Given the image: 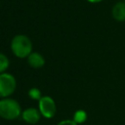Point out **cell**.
Here are the masks:
<instances>
[{"label":"cell","instance_id":"obj_11","mask_svg":"<svg viewBox=\"0 0 125 125\" xmlns=\"http://www.w3.org/2000/svg\"><path fill=\"white\" fill-rule=\"evenodd\" d=\"M57 125H78V124L75 123L73 119H63V120L60 121Z\"/></svg>","mask_w":125,"mask_h":125},{"label":"cell","instance_id":"obj_6","mask_svg":"<svg viewBox=\"0 0 125 125\" xmlns=\"http://www.w3.org/2000/svg\"><path fill=\"white\" fill-rule=\"evenodd\" d=\"M27 63L32 68H41L45 64V58L38 52H32L27 57Z\"/></svg>","mask_w":125,"mask_h":125},{"label":"cell","instance_id":"obj_7","mask_svg":"<svg viewBox=\"0 0 125 125\" xmlns=\"http://www.w3.org/2000/svg\"><path fill=\"white\" fill-rule=\"evenodd\" d=\"M111 16L116 21H125V2H117L111 9Z\"/></svg>","mask_w":125,"mask_h":125},{"label":"cell","instance_id":"obj_13","mask_svg":"<svg viewBox=\"0 0 125 125\" xmlns=\"http://www.w3.org/2000/svg\"><path fill=\"white\" fill-rule=\"evenodd\" d=\"M124 2H125V1H124Z\"/></svg>","mask_w":125,"mask_h":125},{"label":"cell","instance_id":"obj_9","mask_svg":"<svg viewBox=\"0 0 125 125\" xmlns=\"http://www.w3.org/2000/svg\"><path fill=\"white\" fill-rule=\"evenodd\" d=\"M9 66H10L9 58L5 54L0 53V74L6 72V70L9 68Z\"/></svg>","mask_w":125,"mask_h":125},{"label":"cell","instance_id":"obj_8","mask_svg":"<svg viewBox=\"0 0 125 125\" xmlns=\"http://www.w3.org/2000/svg\"><path fill=\"white\" fill-rule=\"evenodd\" d=\"M88 118V115H87V112L83 109H78L74 112L73 114V120L75 123L77 124H81V123H84Z\"/></svg>","mask_w":125,"mask_h":125},{"label":"cell","instance_id":"obj_2","mask_svg":"<svg viewBox=\"0 0 125 125\" xmlns=\"http://www.w3.org/2000/svg\"><path fill=\"white\" fill-rule=\"evenodd\" d=\"M21 107L20 103L12 98L0 100V117L5 120H15L21 116Z\"/></svg>","mask_w":125,"mask_h":125},{"label":"cell","instance_id":"obj_4","mask_svg":"<svg viewBox=\"0 0 125 125\" xmlns=\"http://www.w3.org/2000/svg\"><path fill=\"white\" fill-rule=\"evenodd\" d=\"M38 109L43 117L47 119L53 118L57 112L56 102L50 96H42L38 101Z\"/></svg>","mask_w":125,"mask_h":125},{"label":"cell","instance_id":"obj_12","mask_svg":"<svg viewBox=\"0 0 125 125\" xmlns=\"http://www.w3.org/2000/svg\"><path fill=\"white\" fill-rule=\"evenodd\" d=\"M89 3H92V4H96V3H100V2H102V1H104V0H87Z\"/></svg>","mask_w":125,"mask_h":125},{"label":"cell","instance_id":"obj_3","mask_svg":"<svg viewBox=\"0 0 125 125\" xmlns=\"http://www.w3.org/2000/svg\"><path fill=\"white\" fill-rule=\"evenodd\" d=\"M17 88V80L11 73L4 72L0 74V98H9L14 94Z\"/></svg>","mask_w":125,"mask_h":125},{"label":"cell","instance_id":"obj_1","mask_svg":"<svg viewBox=\"0 0 125 125\" xmlns=\"http://www.w3.org/2000/svg\"><path fill=\"white\" fill-rule=\"evenodd\" d=\"M33 45L30 38L24 34H17L11 40V50L19 59L27 58L33 51Z\"/></svg>","mask_w":125,"mask_h":125},{"label":"cell","instance_id":"obj_10","mask_svg":"<svg viewBox=\"0 0 125 125\" xmlns=\"http://www.w3.org/2000/svg\"><path fill=\"white\" fill-rule=\"evenodd\" d=\"M28 97L32 100H36V101H39L41 98H42V94H41V91L38 89V88H30L29 91H28Z\"/></svg>","mask_w":125,"mask_h":125},{"label":"cell","instance_id":"obj_5","mask_svg":"<svg viewBox=\"0 0 125 125\" xmlns=\"http://www.w3.org/2000/svg\"><path fill=\"white\" fill-rule=\"evenodd\" d=\"M41 113L39 111L38 108L35 107H28L26 109H24L21 112V118L24 122H26L27 124H37L40 119H41Z\"/></svg>","mask_w":125,"mask_h":125}]
</instances>
